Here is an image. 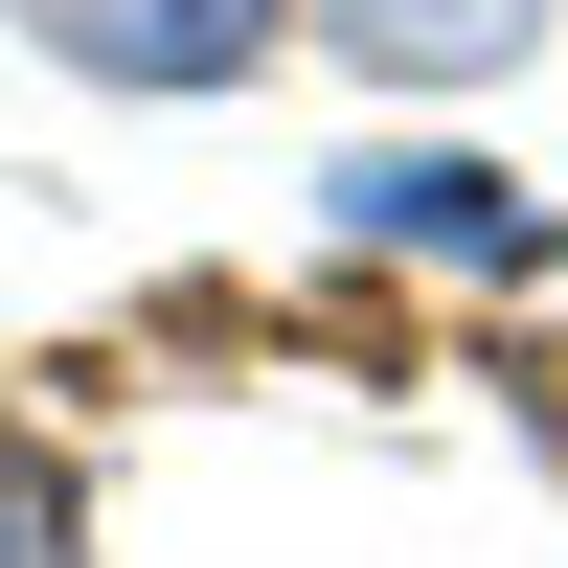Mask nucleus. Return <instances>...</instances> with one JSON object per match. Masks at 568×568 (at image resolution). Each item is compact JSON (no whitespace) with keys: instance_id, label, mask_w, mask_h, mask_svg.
Here are the masks:
<instances>
[{"instance_id":"nucleus-4","label":"nucleus","mask_w":568,"mask_h":568,"mask_svg":"<svg viewBox=\"0 0 568 568\" xmlns=\"http://www.w3.org/2000/svg\"><path fill=\"white\" fill-rule=\"evenodd\" d=\"M0 568H91V478L23 433V409H0Z\"/></svg>"},{"instance_id":"nucleus-3","label":"nucleus","mask_w":568,"mask_h":568,"mask_svg":"<svg viewBox=\"0 0 568 568\" xmlns=\"http://www.w3.org/2000/svg\"><path fill=\"white\" fill-rule=\"evenodd\" d=\"M524 23H546V0H318V45H342V69H387V91H478Z\"/></svg>"},{"instance_id":"nucleus-1","label":"nucleus","mask_w":568,"mask_h":568,"mask_svg":"<svg viewBox=\"0 0 568 568\" xmlns=\"http://www.w3.org/2000/svg\"><path fill=\"white\" fill-rule=\"evenodd\" d=\"M0 23L45 69H91V91H227V69H273L296 0H0Z\"/></svg>"},{"instance_id":"nucleus-2","label":"nucleus","mask_w":568,"mask_h":568,"mask_svg":"<svg viewBox=\"0 0 568 568\" xmlns=\"http://www.w3.org/2000/svg\"><path fill=\"white\" fill-rule=\"evenodd\" d=\"M342 227H364V251H455V273H524V251H546L500 160H364V182H342Z\"/></svg>"}]
</instances>
